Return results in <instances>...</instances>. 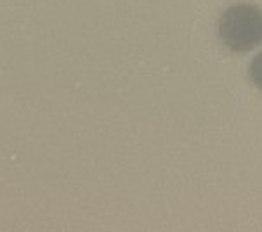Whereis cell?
<instances>
[{"label": "cell", "mask_w": 262, "mask_h": 232, "mask_svg": "<svg viewBox=\"0 0 262 232\" xmlns=\"http://www.w3.org/2000/svg\"><path fill=\"white\" fill-rule=\"evenodd\" d=\"M219 37L231 51L245 52L262 42V11L250 4H236L223 12Z\"/></svg>", "instance_id": "1"}, {"label": "cell", "mask_w": 262, "mask_h": 232, "mask_svg": "<svg viewBox=\"0 0 262 232\" xmlns=\"http://www.w3.org/2000/svg\"><path fill=\"white\" fill-rule=\"evenodd\" d=\"M248 75H250L252 83H255L257 87L262 88V52L252 59L250 68H248Z\"/></svg>", "instance_id": "2"}]
</instances>
